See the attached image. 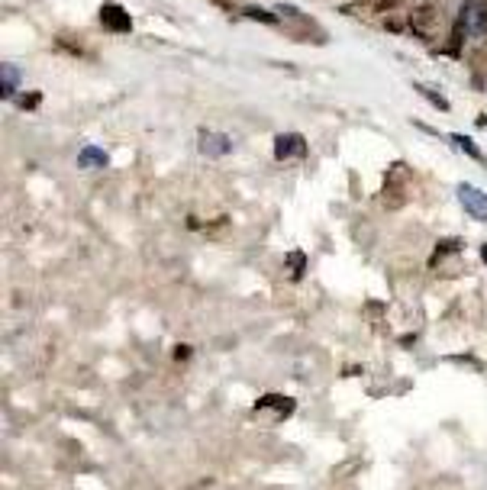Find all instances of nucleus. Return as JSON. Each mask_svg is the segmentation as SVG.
Segmentation results:
<instances>
[{"instance_id": "f257e3e1", "label": "nucleus", "mask_w": 487, "mask_h": 490, "mask_svg": "<svg viewBox=\"0 0 487 490\" xmlns=\"http://www.w3.org/2000/svg\"><path fill=\"white\" fill-rule=\"evenodd\" d=\"M410 30H414L420 39H435V36L442 32V13H439V7H433V3L416 7V10L410 13Z\"/></svg>"}, {"instance_id": "f03ea898", "label": "nucleus", "mask_w": 487, "mask_h": 490, "mask_svg": "<svg viewBox=\"0 0 487 490\" xmlns=\"http://www.w3.org/2000/svg\"><path fill=\"white\" fill-rule=\"evenodd\" d=\"M465 36L471 39H484L487 36V0H465V10L458 16Z\"/></svg>"}, {"instance_id": "7ed1b4c3", "label": "nucleus", "mask_w": 487, "mask_h": 490, "mask_svg": "<svg viewBox=\"0 0 487 490\" xmlns=\"http://www.w3.org/2000/svg\"><path fill=\"white\" fill-rule=\"evenodd\" d=\"M458 200L465 207L471 220H487V194L471 187V184H458Z\"/></svg>"}, {"instance_id": "20e7f679", "label": "nucleus", "mask_w": 487, "mask_h": 490, "mask_svg": "<svg viewBox=\"0 0 487 490\" xmlns=\"http://www.w3.org/2000/svg\"><path fill=\"white\" fill-rule=\"evenodd\" d=\"M197 145H201V155H207V159H223L226 152L233 149V142L223 132H216V129H201L197 132Z\"/></svg>"}, {"instance_id": "39448f33", "label": "nucleus", "mask_w": 487, "mask_h": 490, "mask_svg": "<svg viewBox=\"0 0 487 490\" xmlns=\"http://www.w3.org/2000/svg\"><path fill=\"white\" fill-rule=\"evenodd\" d=\"M307 152V142L300 132H281L275 139V159L278 161H287V159H297V155H304Z\"/></svg>"}, {"instance_id": "423d86ee", "label": "nucleus", "mask_w": 487, "mask_h": 490, "mask_svg": "<svg viewBox=\"0 0 487 490\" xmlns=\"http://www.w3.org/2000/svg\"><path fill=\"white\" fill-rule=\"evenodd\" d=\"M100 23H104L110 32H129L133 30V16H129L120 3H104V7H100Z\"/></svg>"}, {"instance_id": "0eeeda50", "label": "nucleus", "mask_w": 487, "mask_h": 490, "mask_svg": "<svg viewBox=\"0 0 487 490\" xmlns=\"http://www.w3.org/2000/svg\"><path fill=\"white\" fill-rule=\"evenodd\" d=\"M78 165H81V168H104V165H106V152L97 149V145H87V149L78 155Z\"/></svg>"}, {"instance_id": "6e6552de", "label": "nucleus", "mask_w": 487, "mask_h": 490, "mask_svg": "<svg viewBox=\"0 0 487 490\" xmlns=\"http://www.w3.org/2000/svg\"><path fill=\"white\" fill-rule=\"evenodd\" d=\"M0 75H3V97H13L16 84H20V68L7 62L3 68H0Z\"/></svg>"}, {"instance_id": "1a4fd4ad", "label": "nucleus", "mask_w": 487, "mask_h": 490, "mask_svg": "<svg viewBox=\"0 0 487 490\" xmlns=\"http://www.w3.org/2000/svg\"><path fill=\"white\" fill-rule=\"evenodd\" d=\"M245 16L249 20H258V23H265V26H278V16L275 13H268V10H262V7H245Z\"/></svg>"}, {"instance_id": "9d476101", "label": "nucleus", "mask_w": 487, "mask_h": 490, "mask_svg": "<svg viewBox=\"0 0 487 490\" xmlns=\"http://www.w3.org/2000/svg\"><path fill=\"white\" fill-rule=\"evenodd\" d=\"M265 406H275V410L291 413V410H294V400H287V397H262V400H258V410H265Z\"/></svg>"}, {"instance_id": "9b49d317", "label": "nucleus", "mask_w": 487, "mask_h": 490, "mask_svg": "<svg viewBox=\"0 0 487 490\" xmlns=\"http://www.w3.org/2000/svg\"><path fill=\"white\" fill-rule=\"evenodd\" d=\"M416 91H420V94H423V97H426V100H429V104H433L435 110H442V113H445V110H449V100H445V97L439 94V91H429V87H423V84L416 87Z\"/></svg>"}, {"instance_id": "f8f14e48", "label": "nucleus", "mask_w": 487, "mask_h": 490, "mask_svg": "<svg viewBox=\"0 0 487 490\" xmlns=\"http://www.w3.org/2000/svg\"><path fill=\"white\" fill-rule=\"evenodd\" d=\"M455 145H458V149H465L468 155H471V159L477 161V165L484 161V155H481V149H477V145H475V142H471V139H468V136H455Z\"/></svg>"}, {"instance_id": "ddd939ff", "label": "nucleus", "mask_w": 487, "mask_h": 490, "mask_svg": "<svg viewBox=\"0 0 487 490\" xmlns=\"http://www.w3.org/2000/svg\"><path fill=\"white\" fill-rule=\"evenodd\" d=\"M287 265H291V277L300 281V271H304V252H291V255H287Z\"/></svg>"}, {"instance_id": "4468645a", "label": "nucleus", "mask_w": 487, "mask_h": 490, "mask_svg": "<svg viewBox=\"0 0 487 490\" xmlns=\"http://www.w3.org/2000/svg\"><path fill=\"white\" fill-rule=\"evenodd\" d=\"M43 100V94L39 91H32V94H16V104H20L23 110H36V104Z\"/></svg>"}, {"instance_id": "2eb2a0df", "label": "nucleus", "mask_w": 487, "mask_h": 490, "mask_svg": "<svg viewBox=\"0 0 487 490\" xmlns=\"http://www.w3.org/2000/svg\"><path fill=\"white\" fill-rule=\"evenodd\" d=\"M374 3H378V10H394V7H403L410 0H374Z\"/></svg>"}, {"instance_id": "dca6fc26", "label": "nucleus", "mask_w": 487, "mask_h": 490, "mask_svg": "<svg viewBox=\"0 0 487 490\" xmlns=\"http://www.w3.org/2000/svg\"><path fill=\"white\" fill-rule=\"evenodd\" d=\"M477 126H481V129H487V117H477Z\"/></svg>"}, {"instance_id": "f3484780", "label": "nucleus", "mask_w": 487, "mask_h": 490, "mask_svg": "<svg viewBox=\"0 0 487 490\" xmlns=\"http://www.w3.org/2000/svg\"><path fill=\"white\" fill-rule=\"evenodd\" d=\"M481 258H484V261H487V245H484V248H481Z\"/></svg>"}]
</instances>
